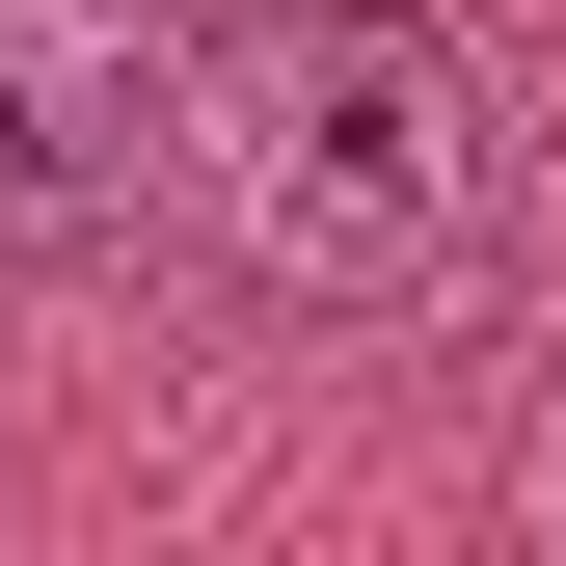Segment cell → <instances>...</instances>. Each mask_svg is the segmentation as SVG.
I'll return each mask as SVG.
<instances>
[{"instance_id": "7a4b0ae2", "label": "cell", "mask_w": 566, "mask_h": 566, "mask_svg": "<svg viewBox=\"0 0 566 566\" xmlns=\"http://www.w3.org/2000/svg\"><path fill=\"white\" fill-rule=\"evenodd\" d=\"M163 82H189V0H0V297L163 217Z\"/></svg>"}, {"instance_id": "6da1fadb", "label": "cell", "mask_w": 566, "mask_h": 566, "mask_svg": "<svg viewBox=\"0 0 566 566\" xmlns=\"http://www.w3.org/2000/svg\"><path fill=\"white\" fill-rule=\"evenodd\" d=\"M163 217L217 243L243 324L432 350V324H485L539 270V82L459 28V0H189Z\"/></svg>"}, {"instance_id": "3957f363", "label": "cell", "mask_w": 566, "mask_h": 566, "mask_svg": "<svg viewBox=\"0 0 566 566\" xmlns=\"http://www.w3.org/2000/svg\"><path fill=\"white\" fill-rule=\"evenodd\" d=\"M513 513L566 539V350H539V378H513Z\"/></svg>"}]
</instances>
